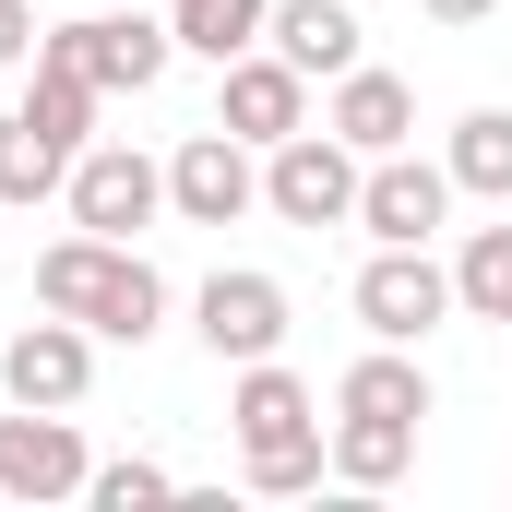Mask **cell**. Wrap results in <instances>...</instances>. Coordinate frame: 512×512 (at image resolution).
Segmentation results:
<instances>
[{"label":"cell","mask_w":512,"mask_h":512,"mask_svg":"<svg viewBox=\"0 0 512 512\" xmlns=\"http://www.w3.org/2000/svg\"><path fill=\"white\" fill-rule=\"evenodd\" d=\"M239 465H251V489H262V501H298V489H322V477H334V429L262 441V453H239Z\"/></svg>","instance_id":"22"},{"label":"cell","mask_w":512,"mask_h":512,"mask_svg":"<svg viewBox=\"0 0 512 512\" xmlns=\"http://www.w3.org/2000/svg\"><path fill=\"white\" fill-rule=\"evenodd\" d=\"M96 108H108V96H96L72 60H36V84H24V120L48 131L60 155H84V143H96Z\"/></svg>","instance_id":"19"},{"label":"cell","mask_w":512,"mask_h":512,"mask_svg":"<svg viewBox=\"0 0 512 512\" xmlns=\"http://www.w3.org/2000/svg\"><path fill=\"white\" fill-rule=\"evenodd\" d=\"M84 477H96V453H84V429H72V405H12L0 417V501H84Z\"/></svg>","instance_id":"5"},{"label":"cell","mask_w":512,"mask_h":512,"mask_svg":"<svg viewBox=\"0 0 512 512\" xmlns=\"http://www.w3.org/2000/svg\"><path fill=\"white\" fill-rule=\"evenodd\" d=\"M262 48H286L310 84H334V72H358V12H346V0H274Z\"/></svg>","instance_id":"14"},{"label":"cell","mask_w":512,"mask_h":512,"mask_svg":"<svg viewBox=\"0 0 512 512\" xmlns=\"http://www.w3.org/2000/svg\"><path fill=\"white\" fill-rule=\"evenodd\" d=\"M334 405H346V417H429V370H417V346H382V334H370V358L334 382Z\"/></svg>","instance_id":"15"},{"label":"cell","mask_w":512,"mask_h":512,"mask_svg":"<svg viewBox=\"0 0 512 512\" xmlns=\"http://www.w3.org/2000/svg\"><path fill=\"white\" fill-rule=\"evenodd\" d=\"M441 215H453V167H429V155H370V179H358V227H370V239H441Z\"/></svg>","instance_id":"11"},{"label":"cell","mask_w":512,"mask_h":512,"mask_svg":"<svg viewBox=\"0 0 512 512\" xmlns=\"http://www.w3.org/2000/svg\"><path fill=\"white\" fill-rule=\"evenodd\" d=\"M227 429H239V453H262V441H298V429H322V393L298 382L286 358H251V370H239V393H227Z\"/></svg>","instance_id":"13"},{"label":"cell","mask_w":512,"mask_h":512,"mask_svg":"<svg viewBox=\"0 0 512 512\" xmlns=\"http://www.w3.org/2000/svg\"><path fill=\"white\" fill-rule=\"evenodd\" d=\"M215 120L239 131V143H286V131H310V72L286 60V48H239L227 60V96H215Z\"/></svg>","instance_id":"9"},{"label":"cell","mask_w":512,"mask_h":512,"mask_svg":"<svg viewBox=\"0 0 512 512\" xmlns=\"http://www.w3.org/2000/svg\"><path fill=\"white\" fill-rule=\"evenodd\" d=\"M36 310H72L96 346H143V334L167 322V274L131 251V239H96V227H72L60 251L36 262Z\"/></svg>","instance_id":"1"},{"label":"cell","mask_w":512,"mask_h":512,"mask_svg":"<svg viewBox=\"0 0 512 512\" xmlns=\"http://www.w3.org/2000/svg\"><path fill=\"white\" fill-rule=\"evenodd\" d=\"M48 191H72V155L12 108V120H0V203H48Z\"/></svg>","instance_id":"20"},{"label":"cell","mask_w":512,"mask_h":512,"mask_svg":"<svg viewBox=\"0 0 512 512\" xmlns=\"http://www.w3.org/2000/svg\"><path fill=\"white\" fill-rule=\"evenodd\" d=\"M358 179H370V155L346 131H286L262 155V203L286 227H358Z\"/></svg>","instance_id":"3"},{"label":"cell","mask_w":512,"mask_h":512,"mask_svg":"<svg viewBox=\"0 0 512 512\" xmlns=\"http://www.w3.org/2000/svg\"><path fill=\"white\" fill-rule=\"evenodd\" d=\"M191 322H203V346L227 358V370H251L286 346V286L251 274V262H227V274H203V298H191Z\"/></svg>","instance_id":"8"},{"label":"cell","mask_w":512,"mask_h":512,"mask_svg":"<svg viewBox=\"0 0 512 512\" xmlns=\"http://www.w3.org/2000/svg\"><path fill=\"white\" fill-rule=\"evenodd\" d=\"M36 36H48V24H36V0H0V72H12V60H36Z\"/></svg>","instance_id":"24"},{"label":"cell","mask_w":512,"mask_h":512,"mask_svg":"<svg viewBox=\"0 0 512 512\" xmlns=\"http://www.w3.org/2000/svg\"><path fill=\"white\" fill-rule=\"evenodd\" d=\"M36 60H72L96 96H155L167 60H179V36H167L155 12H84V24H48Z\"/></svg>","instance_id":"2"},{"label":"cell","mask_w":512,"mask_h":512,"mask_svg":"<svg viewBox=\"0 0 512 512\" xmlns=\"http://www.w3.org/2000/svg\"><path fill=\"white\" fill-rule=\"evenodd\" d=\"M84 382H96V334H84L72 310L24 322V334L0 346V393H12V405H84Z\"/></svg>","instance_id":"10"},{"label":"cell","mask_w":512,"mask_h":512,"mask_svg":"<svg viewBox=\"0 0 512 512\" xmlns=\"http://www.w3.org/2000/svg\"><path fill=\"white\" fill-rule=\"evenodd\" d=\"M405 465H417V417H346L334 405V477L346 489H393Z\"/></svg>","instance_id":"16"},{"label":"cell","mask_w":512,"mask_h":512,"mask_svg":"<svg viewBox=\"0 0 512 512\" xmlns=\"http://www.w3.org/2000/svg\"><path fill=\"white\" fill-rule=\"evenodd\" d=\"M322 131H346L358 155H405V131H417V84L405 72H334V108H322Z\"/></svg>","instance_id":"12"},{"label":"cell","mask_w":512,"mask_h":512,"mask_svg":"<svg viewBox=\"0 0 512 512\" xmlns=\"http://www.w3.org/2000/svg\"><path fill=\"white\" fill-rule=\"evenodd\" d=\"M167 489H179V477H167V465H143V453H120V465H96V477H84V501H96V512H155Z\"/></svg>","instance_id":"23"},{"label":"cell","mask_w":512,"mask_h":512,"mask_svg":"<svg viewBox=\"0 0 512 512\" xmlns=\"http://www.w3.org/2000/svg\"><path fill=\"white\" fill-rule=\"evenodd\" d=\"M155 215H167V167H155L143 143H84V155H72V227L143 239Z\"/></svg>","instance_id":"7"},{"label":"cell","mask_w":512,"mask_h":512,"mask_svg":"<svg viewBox=\"0 0 512 512\" xmlns=\"http://www.w3.org/2000/svg\"><path fill=\"white\" fill-rule=\"evenodd\" d=\"M417 12H429V24H453V36H465V24H489V12H501V0H417Z\"/></svg>","instance_id":"25"},{"label":"cell","mask_w":512,"mask_h":512,"mask_svg":"<svg viewBox=\"0 0 512 512\" xmlns=\"http://www.w3.org/2000/svg\"><path fill=\"white\" fill-rule=\"evenodd\" d=\"M262 203V143H239V131H191L179 155H167V215H191V227H239Z\"/></svg>","instance_id":"6"},{"label":"cell","mask_w":512,"mask_h":512,"mask_svg":"<svg viewBox=\"0 0 512 512\" xmlns=\"http://www.w3.org/2000/svg\"><path fill=\"white\" fill-rule=\"evenodd\" d=\"M501 334H512V310H501Z\"/></svg>","instance_id":"26"},{"label":"cell","mask_w":512,"mask_h":512,"mask_svg":"<svg viewBox=\"0 0 512 512\" xmlns=\"http://www.w3.org/2000/svg\"><path fill=\"white\" fill-rule=\"evenodd\" d=\"M453 310H477V322L512 310V227H477V239L453 251Z\"/></svg>","instance_id":"21"},{"label":"cell","mask_w":512,"mask_h":512,"mask_svg":"<svg viewBox=\"0 0 512 512\" xmlns=\"http://www.w3.org/2000/svg\"><path fill=\"white\" fill-rule=\"evenodd\" d=\"M441 167H453V191L512 203V108H465V120H453V143H441Z\"/></svg>","instance_id":"17"},{"label":"cell","mask_w":512,"mask_h":512,"mask_svg":"<svg viewBox=\"0 0 512 512\" xmlns=\"http://www.w3.org/2000/svg\"><path fill=\"white\" fill-rule=\"evenodd\" d=\"M358 322H370L382 346L441 334V322H453V262H429V239H382V251L358 262Z\"/></svg>","instance_id":"4"},{"label":"cell","mask_w":512,"mask_h":512,"mask_svg":"<svg viewBox=\"0 0 512 512\" xmlns=\"http://www.w3.org/2000/svg\"><path fill=\"white\" fill-rule=\"evenodd\" d=\"M262 24H274V0H167V36L191 48V60H239V48H262Z\"/></svg>","instance_id":"18"}]
</instances>
